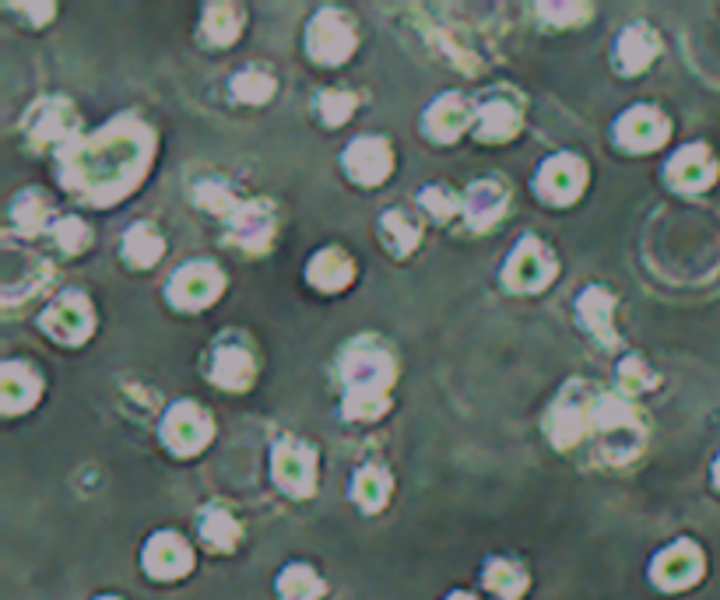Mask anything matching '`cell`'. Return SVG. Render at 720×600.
Here are the masks:
<instances>
[{
    "instance_id": "6da1fadb",
    "label": "cell",
    "mask_w": 720,
    "mask_h": 600,
    "mask_svg": "<svg viewBox=\"0 0 720 600\" xmlns=\"http://www.w3.org/2000/svg\"><path fill=\"white\" fill-rule=\"evenodd\" d=\"M699 569H703V558H699V551L689 545V540H681V545L668 548L665 555L657 558V566H654V579H657L660 587L678 590V587H689V583H696Z\"/></svg>"
},
{
    "instance_id": "7a4b0ae2",
    "label": "cell",
    "mask_w": 720,
    "mask_h": 600,
    "mask_svg": "<svg viewBox=\"0 0 720 600\" xmlns=\"http://www.w3.org/2000/svg\"><path fill=\"white\" fill-rule=\"evenodd\" d=\"M144 566L159 579H176L191 569V551H186V545L176 534H159L144 551Z\"/></svg>"
},
{
    "instance_id": "3957f363",
    "label": "cell",
    "mask_w": 720,
    "mask_h": 600,
    "mask_svg": "<svg viewBox=\"0 0 720 600\" xmlns=\"http://www.w3.org/2000/svg\"><path fill=\"white\" fill-rule=\"evenodd\" d=\"M218 285H222V278H218V270L212 264H186L176 275L173 299L180 306H204L207 299H215Z\"/></svg>"
},
{
    "instance_id": "277c9868",
    "label": "cell",
    "mask_w": 720,
    "mask_h": 600,
    "mask_svg": "<svg viewBox=\"0 0 720 600\" xmlns=\"http://www.w3.org/2000/svg\"><path fill=\"white\" fill-rule=\"evenodd\" d=\"M204 436H207V421H204V415L197 408H191V404H180V408L165 421V442H173L176 450L201 447Z\"/></svg>"
},
{
    "instance_id": "5b68a950",
    "label": "cell",
    "mask_w": 720,
    "mask_h": 600,
    "mask_svg": "<svg viewBox=\"0 0 720 600\" xmlns=\"http://www.w3.org/2000/svg\"><path fill=\"white\" fill-rule=\"evenodd\" d=\"M310 50H313V56H320V61H345L348 50H352V32L341 25L334 14H324L313 25Z\"/></svg>"
},
{
    "instance_id": "8992f818",
    "label": "cell",
    "mask_w": 720,
    "mask_h": 600,
    "mask_svg": "<svg viewBox=\"0 0 720 600\" xmlns=\"http://www.w3.org/2000/svg\"><path fill=\"white\" fill-rule=\"evenodd\" d=\"M348 169H352V176L366 180V183L384 180L387 169H390V159H387L384 141H373V138L355 141V144L348 148Z\"/></svg>"
},
{
    "instance_id": "52a82bcc",
    "label": "cell",
    "mask_w": 720,
    "mask_h": 600,
    "mask_svg": "<svg viewBox=\"0 0 720 600\" xmlns=\"http://www.w3.org/2000/svg\"><path fill=\"white\" fill-rule=\"evenodd\" d=\"M671 180H675L678 186H686V190L707 186V183L713 180V162H710L707 148H689V151H681L678 159L671 162Z\"/></svg>"
},
{
    "instance_id": "ba28073f",
    "label": "cell",
    "mask_w": 720,
    "mask_h": 600,
    "mask_svg": "<svg viewBox=\"0 0 720 600\" xmlns=\"http://www.w3.org/2000/svg\"><path fill=\"white\" fill-rule=\"evenodd\" d=\"M580 190V165L573 159H556L541 172V193L552 201H570Z\"/></svg>"
},
{
    "instance_id": "9c48e42d",
    "label": "cell",
    "mask_w": 720,
    "mask_h": 600,
    "mask_svg": "<svg viewBox=\"0 0 720 600\" xmlns=\"http://www.w3.org/2000/svg\"><path fill=\"white\" fill-rule=\"evenodd\" d=\"M548 275H552V267H548V260H545V254H541V246L527 239V243L517 249L514 264H509V281L520 285V288H530V285L538 288Z\"/></svg>"
},
{
    "instance_id": "30bf717a",
    "label": "cell",
    "mask_w": 720,
    "mask_h": 600,
    "mask_svg": "<svg viewBox=\"0 0 720 600\" xmlns=\"http://www.w3.org/2000/svg\"><path fill=\"white\" fill-rule=\"evenodd\" d=\"M665 120L651 109H633L630 116L622 120V141L625 144H636V148H654L657 141H665Z\"/></svg>"
},
{
    "instance_id": "8fae6325",
    "label": "cell",
    "mask_w": 720,
    "mask_h": 600,
    "mask_svg": "<svg viewBox=\"0 0 720 600\" xmlns=\"http://www.w3.org/2000/svg\"><path fill=\"white\" fill-rule=\"evenodd\" d=\"M278 481L281 485H289L295 495L313 489V457H307L295 447L278 450Z\"/></svg>"
},
{
    "instance_id": "7c38bea8",
    "label": "cell",
    "mask_w": 720,
    "mask_h": 600,
    "mask_svg": "<svg viewBox=\"0 0 720 600\" xmlns=\"http://www.w3.org/2000/svg\"><path fill=\"white\" fill-rule=\"evenodd\" d=\"M46 326L61 338H82L88 334V306L82 299H61L46 317Z\"/></svg>"
},
{
    "instance_id": "4fadbf2b",
    "label": "cell",
    "mask_w": 720,
    "mask_h": 600,
    "mask_svg": "<svg viewBox=\"0 0 720 600\" xmlns=\"http://www.w3.org/2000/svg\"><path fill=\"white\" fill-rule=\"evenodd\" d=\"M278 590H281V597H286V600H316L324 587H320V579L310 569L292 566L286 576H281Z\"/></svg>"
},
{
    "instance_id": "5bb4252c",
    "label": "cell",
    "mask_w": 720,
    "mask_h": 600,
    "mask_svg": "<svg viewBox=\"0 0 720 600\" xmlns=\"http://www.w3.org/2000/svg\"><path fill=\"white\" fill-rule=\"evenodd\" d=\"M485 579H488V587L496 590L499 597H506V600L520 597V590H524V572L517 566H509V562H492Z\"/></svg>"
},
{
    "instance_id": "9a60e30c",
    "label": "cell",
    "mask_w": 720,
    "mask_h": 600,
    "mask_svg": "<svg viewBox=\"0 0 720 600\" xmlns=\"http://www.w3.org/2000/svg\"><path fill=\"white\" fill-rule=\"evenodd\" d=\"M250 379V358H246L239 347H229V352L218 355V383H233L243 386Z\"/></svg>"
},
{
    "instance_id": "2e32d148",
    "label": "cell",
    "mask_w": 720,
    "mask_h": 600,
    "mask_svg": "<svg viewBox=\"0 0 720 600\" xmlns=\"http://www.w3.org/2000/svg\"><path fill=\"white\" fill-rule=\"evenodd\" d=\"M233 88H236V95L243 103H264L275 92V82H271V77H264V74H239L233 82Z\"/></svg>"
},
{
    "instance_id": "e0dca14e",
    "label": "cell",
    "mask_w": 720,
    "mask_h": 600,
    "mask_svg": "<svg viewBox=\"0 0 720 600\" xmlns=\"http://www.w3.org/2000/svg\"><path fill=\"white\" fill-rule=\"evenodd\" d=\"M492 207H503V193L499 190H492V186H479L475 193H471V218H475L479 225H485L488 218H496L499 211H492Z\"/></svg>"
},
{
    "instance_id": "ac0fdd59",
    "label": "cell",
    "mask_w": 720,
    "mask_h": 600,
    "mask_svg": "<svg viewBox=\"0 0 720 600\" xmlns=\"http://www.w3.org/2000/svg\"><path fill=\"white\" fill-rule=\"evenodd\" d=\"M201 534H204V540H212L215 548H229L236 540V524L225 513H207Z\"/></svg>"
},
{
    "instance_id": "d6986e66",
    "label": "cell",
    "mask_w": 720,
    "mask_h": 600,
    "mask_svg": "<svg viewBox=\"0 0 720 600\" xmlns=\"http://www.w3.org/2000/svg\"><path fill=\"white\" fill-rule=\"evenodd\" d=\"M148 239H155L148 228H130V236H127V254L141 260V264H151L159 254H162V243H148Z\"/></svg>"
},
{
    "instance_id": "ffe728a7",
    "label": "cell",
    "mask_w": 720,
    "mask_h": 600,
    "mask_svg": "<svg viewBox=\"0 0 720 600\" xmlns=\"http://www.w3.org/2000/svg\"><path fill=\"white\" fill-rule=\"evenodd\" d=\"M651 32H643V29H633L630 35H625V43H622V61L625 67H640L643 61H651V53H654V43L651 46H640V43H647Z\"/></svg>"
},
{
    "instance_id": "44dd1931",
    "label": "cell",
    "mask_w": 720,
    "mask_h": 600,
    "mask_svg": "<svg viewBox=\"0 0 720 600\" xmlns=\"http://www.w3.org/2000/svg\"><path fill=\"white\" fill-rule=\"evenodd\" d=\"M514 130V116H509L506 106H485L482 113V133H492V138H503V133Z\"/></svg>"
},
{
    "instance_id": "7402d4cb",
    "label": "cell",
    "mask_w": 720,
    "mask_h": 600,
    "mask_svg": "<svg viewBox=\"0 0 720 600\" xmlns=\"http://www.w3.org/2000/svg\"><path fill=\"white\" fill-rule=\"evenodd\" d=\"M348 113H352L348 95H327V120H345Z\"/></svg>"
},
{
    "instance_id": "603a6c76",
    "label": "cell",
    "mask_w": 720,
    "mask_h": 600,
    "mask_svg": "<svg viewBox=\"0 0 720 600\" xmlns=\"http://www.w3.org/2000/svg\"><path fill=\"white\" fill-rule=\"evenodd\" d=\"M453 600H471V597H453Z\"/></svg>"
},
{
    "instance_id": "cb8c5ba5",
    "label": "cell",
    "mask_w": 720,
    "mask_h": 600,
    "mask_svg": "<svg viewBox=\"0 0 720 600\" xmlns=\"http://www.w3.org/2000/svg\"><path fill=\"white\" fill-rule=\"evenodd\" d=\"M717 481H720V463H717Z\"/></svg>"
}]
</instances>
